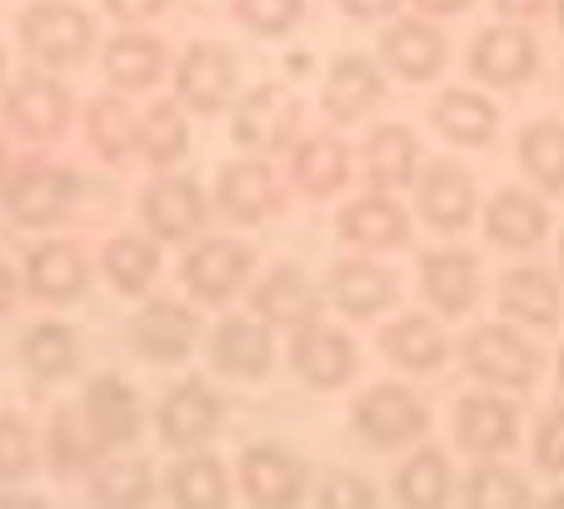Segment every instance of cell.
Listing matches in <instances>:
<instances>
[{
  "label": "cell",
  "mask_w": 564,
  "mask_h": 509,
  "mask_svg": "<svg viewBox=\"0 0 564 509\" xmlns=\"http://www.w3.org/2000/svg\"><path fill=\"white\" fill-rule=\"evenodd\" d=\"M420 295L430 300L435 315H469L485 295V270H479V254L459 250V245H440V250L420 254Z\"/></svg>",
  "instance_id": "d6986e66"
},
{
  "label": "cell",
  "mask_w": 564,
  "mask_h": 509,
  "mask_svg": "<svg viewBox=\"0 0 564 509\" xmlns=\"http://www.w3.org/2000/svg\"><path fill=\"white\" fill-rule=\"evenodd\" d=\"M554 385H560V394H564V345H560V355H554Z\"/></svg>",
  "instance_id": "680465c9"
},
{
  "label": "cell",
  "mask_w": 564,
  "mask_h": 509,
  "mask_svg": "<svg viewBox=\"0 0 564 509\" xmlns=\"http://www.w3.org/2000/svg\"><path fill=\"white\" fill-rule=\"evenodd\" d=\"M191 150V110L181 100H155L140 116V145L135 160H145L150 170H175Z\"/></svg>",
  "instance_id": "b9f144b4"
},
{
  "label": "cell",
  "mask_w": 564,
  "mask_h": 509,
  "mask_svg": "<svg viewBox=\"0 0 564 509\" xmlns=\"http://www.w3.org/2000/svg\"><path fill=\"white\" fill-rule=\"evenodd\" d=\"M100 6H106V15H116L120 25H130V31H135L140 21H155L171 0H100Z\"/></svg>",
  "instance_id": "c3c4849f"
},
{
  "label": "cell",
  "mask_w": 564,
  "mask_h": 509,
  "mask_svg": "<svg viewBox=\"0 0 564 509\" xmlns=\"http://www.w3.org/2000/svg\"><path fill=\"white\" fill-rule=\"evenodd\" d=\"M15 35L41 71H70V65H86L96 55V15L70 6V0H31Z\"/></svg>",
  "instance_id": "3957f363"
},
{
  "label": "cell",
  "mask_w": 564,
  "mask_h": 509,
  "mask_svg": "<svg viewBox=\"0 0 564 509\" xmlns=\"http://www.w3.org/2000/svg\"><path fill=\"white\" fill-rule=\"evenodd\" d=\"M0 85H6V51H0Z\"/></svg>",
  "instance_id": "94428289"
},
{
  "label": "cell",
  "mask_w": 564,
  "mask_h": 509,
  "mask_svg": "<svg viewBox=\"0 0 564 509\" xmlns=\"http://www.w3.org/2000/svg\"><path fill=\"white\" fill-rule=\"evenodd\" d=\"M300 120H305V106H300V96L290 90L285 80H265L256 85V90H246V96L235 100L230 110V140L240 150H250V155H290V150L300 145Z\"/></svg>",
  "instance_id": "277c9868"
},
{
  "label": "cell",
  "mask_w": 564,
  "mask_h": 509,
  "mask_svg": "<svg viewBox=\"0 0 564 509\" xmlns=\"http://www.w3.org/2000/svg\"><path fill=\"white\" fill-rule=\"evenodd\" d=\"M469 75L490 90H520L524 80L540 75V41L530 25H485L469 41Z\"/></svg>",
  "instance_id": "2e32d148"
},
{
  "label": "cell",
  "mask_w": 564,
  "mask_h": 509,
  "mask_svg": "<svg viewBox=\"0 0 564 509\" xmlns=\"http://www.w3.org/2000/svg\"><path fill=\"white\" fill-rule=\"evenodd\" d=\"M41 459L55 479H75V475H90L100 465L96 445H90V430L80 420V400H61L45 420V435H41Z\"/></svg>",
  "instance_id": "836d02e7"
},
{
  "label": "cell",
  "mask_w": 564,
  "mask_h": 509,
  "mask_svg": "<svg viewBox=\"0 0 564 509\" xmlns=\"http://www.w3.org/2000/svg\"><path fill=\"white\" fill-rule=\"evenodd\" d=\"M285 360L310 390H340V385H350L355 375H360V350H355V339L345 335V329H335L325 315L300 325L295 335H290Z\"/></svg>",
  "instance_id": "e0dca14e"
},
{
  "label": "cell",
  "mask_w": 564,
  "mask_h": 509,
  "mask_svg": "<svg viewBox=\"0 0 564 509\" xmlns=\"http://www.w3.org/2000/svg\"><path fill=\"white\" fill-rule=\"evenodd\" d=\"M335 230H340L345 245H355L360 254H390V250H405L410 245V230H415V220H410V210L394 195H355V201L340 205V215H335Z\"/></svg>",
  "instance_id": "603a6c76"
},
{
  "label": "cell",
  "mask_w": 564,
  "mask_h": 509,
  "mask_svg": "<svg viewBox=\"0 0 564 509\" xmlns=\"http://www.w3.org/2000/svg\"><path fill=\"white\" fill-rule=\"evenodd\" d=\"M495 15H505L510 25H530L534 15H544V6H554V0H490Z\"/></svg>",
  "instance_id": "f907efd6"
},
{
  "label": "cell",
  "mask_w": 564,
  "mask_h": 509,
  "mask_svg": "<svg viewBox=\"0 0 564 509\" xmlns=\"http://www.w3.org/2000/svg\"><path fill=\"white\" fill-rule=\"evenodd\" d=\"M75 201H80V175L45 155L15 160V170L0 185V210L21 230H45V225L65 220Z\"/></svg>",
  "instance_id": "7a4b0ae2"
},
{
  "label": "cell",
  "mask_w": 564,
  "mask_h": 509,
  "mask_svg": "<svg viewBox=\"0 0 564 509\" xmlns=\"http://www.w3.org/2000/svg\"><path fill=\"white\" fill-rule=\"evenodd\" d=\"M355 175V150L345 145L335 130L305 136L295 150L285 155V181L290 191H300L305 201H335Z\"/></svg>",
  "instance_id": "d4e9b609"
},
{
  "label": "cell",
  "mask_w": 564,
  "mask_h": 509,
  "mask_svg": "<svg viewBox=\"0 0 564 509\" xmlns=\"http://www.w3.org/2000/svg\"><path fill=\"white\" fill-rule=\"evenodd\" d=\"M90 499L100 509H145L155 499V465L140 455H110L90 469Z\"/></svg>",
  "instance_id": "60d3db41"
},
{
  "label": "cell",
  "mask_w": 564,
  "mask_h": 509,
  "mask_svg": "<svg viewBox=\"0 0 564 509\" xmlns=\"http://www.w3.org/2000/svg\"><path fill=\"white\" fill-rule=\"evenodd\" d=\"M530 459L540 475L564 479V400L544 404L540 420H534V435H530Z\"/></svg>",
  "instance_id": "bcb514c9"
},
{
  "label": "cell",
  "mask_w": 564,
  "mask_h": 509,
  "mask_svg": "<svg viewBox=\"0 0 564 509\" xmlns=\"http://www.w3.org/2000/svg\"><path fill=\"white\" fill-rule=\"evenodd\" d=\"M380 100H384V65H375L370 55H340L325 71L319 110H325L330 126H360Z\"/></svg>",
  "instance_id": "83f0119b"
},
{
  "label": "cell",
  "mask_w": 564,
  "mask_h": 509,
  "mask_svg": "<svg viewBox=\"0 0 564 509\" xmlns=\"http://www.w3.org/2000/svg\"><path fill=\"white\" fill-rule=\"evenodd\" d=\"M230 15L260 41H280L305 21V0H230Z\"/></svg>",
  "instance_id": "f6af8a7d"
},
{
  "label": "cell",
  "mask_w": 564,
  "mask_h": 509,
  "mask_svg": "<svg viewBox=\"0 0 564 509\" xmlns=\"http://www.w3.org/2000/svg\"><path fill=\"white\" fill-rule=\"evenodd\" d=\"M380 65L405 85H430L449 65V35L425 15H400L380 35Z\"/></svg>",
  "instance_id": "ac0fdd59"
},
{
  "label": "cell",
  "mask_w": 564,
  "mask_h": 509,
  "mask_svg": "<svg viewBox=\"0 0 564 509\" xmlns=\"http://www.w3.org/2000/svg\"><path fill=\"white\" fill-rule=\"evenodd\" d=\"M465 375H475L485 390H505V394H524L540 385L544 375V355L520 325L510 320H485V325H469L455 345Z\"/></svg>",
  "instance_id": "6da1fadb"
},
{
  "label": "cell",
  "mask_w": 564,
  "mask_h": 509,
  "mask_svg": "<svg viewBox=\"0 0 564 509\" xmlns=\"http://www.w3.org/2000/svg\"><path fill=\"white\" fill-rule=\"evenodd\" d=\"M140 220L155 245H185L210 220V195L191 175H155L140 191Z\"/></svg>",
  "instance_id": "4fadbf2b"
},
{
  "label": "cell",
  "mask_w": 564,
  "mask_h": 509,
  "mask_svg": "<svg viewBox=\"0 0 564 509\" xmlns=\"http://www.w3.org/2000/svg\"><path fill=\"white\" fill-rule=\"evenodd\" d=\"M90 254L75 240H41L25 250L21 285L31 290L41 305H75L90 290Z\"/></svg>",
  "instance_id": "44dd1931"
},
{
  "label": "cell",
  "mask_w": 564,
  "mask_h": 509,
  "mask_svg": "<svg viewBox=\"0 0 564 509\" xmlns=\"http://www.w3.org/2000/svg\"><path fill=\"white\" fill-rule=\"evenodd\" d=\"M360 165H365L370 191H380V195L410 191V185H420V175H425V145H420V136L405 120H384V126H375L370 136H365Z\"/></svg>",
  "instance_id": "cb8c5ba5"
},
{
  "label": "cell",
  "mask_w": 564,
  "mask_h": 509,
  "mask_svg": "<svg viewBox=\"0 0 564 509\" xmlns=\"http://www.w3.org/2000/svg\"><path fill=\"white\" fill-rule=\"evenodd\" d=\"M11 170H15V160H11V145L0 140V185H6V175H11Z\"/></svg>",
  "instance_id": "11a10c76"
},
{
  "label": "cell",
  "mask_w": 564,
  "mask_h": 509,
  "mask_svg": "<svg viewBox=\"0 0 564 509\" xmlns=\"http://www.w3.org/2000/svg\"><path fill=\"white\" fill-rule=\"evenodd\" d=\"M394 499H400V509H449V499H455V469H449L445 450L420 445L405 465L394 469Z\"/></svg>",
  "instance_id": "74e56055"
},
{
  "label": "cell",
  "mask_w": 564,
  "mask_h": 509,
  "mask_svg": "<svg viewBox=\"0 0 564 509\" xmlns=\"http://www.w3.org/2000/svg\"><path fill=\"white\" fill-rule=\"evenodd\" d=\"M420 15H435V21H445V15H465L469 0H415Z\"/></svg>",
  "instance_id": "f5cc1de1"
},
{
  "label": "cell",
  "mask_w": 564,
  "mask_h": 509,
  "mask_svg": "<svg viewBox=\"0 0 564 509\" xmlns=\"http://www.w3.org/2000/svg\"><path fill=\"white\" fill-rule=\"evenodd\" d=\"M250 275H256V245L235 235H205L181 260V285L200 305H230L250 285Z\"/></svg>",
  "instance_id": "52a82bcc"
},
{
  "label": "cell",
  "mask_w": 564,
  "mask_h": 509,
  "mask_svg": "<svg viewBox=\"0 0 564 509\" xmlns=\"http://www.w3.org/2000/svg\"><path fill=\"white\" fill-rule=\"evenodd\" d=\"M315 509H380V489L360 469H330L315 489Z\"/></svg>",
  "instance_id": "7dc6e473"
},
{
  "label": "cell",
  "mask_w": 564,
  "mask_h": 509,
  "mask_svg": "<svg viewBox=\"0 0 564 509\" xmlns=\"http://www.w3.org/2000/svg\"><path fill=\"white\" fill-rule=\"evenodd\" d=\"M205 360L225 380H265L275 370V335L256 315H225L205 339Z\"/></svg>",
  "instance_id": "ffe728a7"
},
{
  "label": "cell",
  "mask_w": 564,
  "mask_h": 509,
  "mask_svg": "<svg viewBox=\"0 0 564 509\" xmlns=\"http://www.w3.org/2000/svg\"><path fill=\"white\" fill-rule=\"evenodd\" d=\"M350 21H360V25H375V21H390L394 11H400V0H335Z\"/></svg>",
  "instance_id": "681fc988"
},
{
  "label": "cell",
  "mask_w": 564,
  "mask_h": 509,
  "mask_svg": "<svg viewBox=\"0 0 564 509\" xmlns=\"http://www.w3.org/2000/svg\"><path fill=\"white\" fill-rule=\"evenodd\" d=\"M325 300L350 320H375V315H384V310H394L400 280H394V270H384L380 260H370V254H350V260H335L330 266V275H325Z\"/></svg>",
  "instance_id": "484cf974"
},
{
  "label": "cell",
  "mask_w": 564,
  "mask_h": 509,
  "mask_svg": "<svg viewBox=\"0 0 564 509\" xmlns=\"http://www.w3.org/2000/svg\"><path fill=\"white\" fill-rule=\"evenodd\" d=\"M15 300H21V280H15V270L6 266V254H0V315H11Z\"/></svg>",
  "instance_id": "816d5d0a"
},
{
  "label": "cell",
  "mask_w": 564,
  "mask_h": 509,
  "mask_svg": "<svg viewBox=\"0 0 564 509\" xmlns=\"http://www.w3.org/2000/svg\"><path fill=\"white\" fill-rule=\"evenodd\" d=\"M350 424L370 450H410L430 435V404L400 380H375L350 400Z\"/></svg>",
  "instance_id": "5b68a950"
},
{
  "label": "cell",
  "mask_w": 564,
  "mask_h": 509,
  "mask_svg": "<svg viewBox=\"0 0 564 509\" xmlns=\"http://www.w3.org/2000/svg\"><path fill=\"white\" fill-rule=\"evenodd\" d=\"M554 275H560V285H564V230H560V240H554Z\"/></svg>",
  "instance_id": "9f6ffc18"
},
{
  "label": "cell",
  "mask_w": 564,
  "mask_h": 509,
  "mask_svg": "<svg viewBox=\"0 0 564 509\" xmlns=\"http://www.w3.org/2000/svg\"><path fill=\"white\" fill-rule=\"evenodd\" d=\"M80 420H86L90 430V445H96L100 459L110 455H126L130 445L140 440V394L130 390V380H120V375H96V380H86V390H80Z\"/></svg>",
  "instance_id": "9a60e30c"
},
{
  "label": "cell",
  "mask_w": 564,
  "mask_h": 509,
  "mask_svg": "<svg viewBox=\"0 0 564 509\" xmlns=\"http://www.w3.org/2000/svg\"><path fill=\"white\" fill-rule=\"evenodd\" d=\"M0 509H51L41 495H25V489H11V495H0Z\"/></svg>",
  "instance_id": "db71d44e"
},
{
  "label": "cell",
  "mask_w": 564,
  "mask_h": 509,
  "mask_svg": "<svg viewBox=\"0 0 564 509\" xmlns=\"http://www.w3.org/2000/svg\"><path fill=\"white\" fill-rule=\"evenodd\" d=\"M285 185L290 181H280L275 165L260 155L225 160L220 175H215V210L230 225H265L285 210Z\"/></svg>",
  "instance_id": "7c38bea8"
},
{
  "label": "cell",
  "mask_w": 564,
  "mask_h": 509,
  "mask_svg": "<svg viewBox=\"0 0 564 509\" xmlns=\"http://www.w3.org/2000/svg\"><path fill=\"white\" fill-rule=\"evenodd\" d=\"M165 495L175 509H230V469L220 455H181L165 475Z\"/></svg>",
  "instance_id": "ab89813d"
},
{
  "label": "cell",
  "mask_w": 564,
  "mask_h": 509,
  "mask_svg": "<svg viewBox=\"0 0 564 509\" xmlns=\"http://www.w3.org/2000/svg\"><path fill=\"white\" fill-rule=\"evenodd\" d=\"M554 220H550V205L540 201L534 191H520V185H505V191L490 195V205H485V240L495 245V250H540L544 240H550Z\"/></svg>",
  "instance_id": "f1b7e54d"
},
{
  "label": "cell",
  "mask_w": 564,
  "mask_h": 509,
  "mask_svg": "<svg viewBox=\"0 0 564 509\" xmlns=\"http://www.w3.org/2000/svg\"><path fill=\"white\" fill-rule=\"evenodd\" d=\"M41 465V445L31 435V420L15 410L0 414V485H21Z\"/></svg>",
  "instance_id": "ee69618b"
},
{
  "label": "cell",
  "mask_w": 564,
  "mask_h": 509,
  "mask_svg": "<svg viewBox=\"0 0 564 509\" xmlns=\"http://www.w3.org/2000/svg\"><path fill=\"white\" fill-rule=\"evenodd\" d=\"M250 315L270 329H290L295 335L300 325L319 320V290L310 285L300 266H270L260 275V285L250 290Z\"/></svg>",
  "instance_id": "4dcf8cb0"
},
{
  "label": "cell",
  "mask_w": 564,
  "mask_h": 509,
  "mask_svg": "<svg viewBox=\"0 0 564 509\" xmlns=\"http://www.w3.org/2000/svg\"><path fill=\"white\" fill-rule=\"evenodd\" d=\"M530 479L520 475L505 459H479L475 469L465 475V495H459V509H534Z\"/></svg>",
  "instance_id": "7bdbcfd3"
},
{
  "label": "cell",
  "mask_w": 564,
  "mask_h": 509,
  "mask_svg": "<svg viewBox=\"0 0 564 509\" xmlns=\"http://www.w3.org/2000/svg\"><path fill=\"white\" fill-rule=\"evenodd\" d=\"M0 120L6 130L31 145H45V140H61L75 120V100H70V85L55 80L51 71H25L15 75V85L6 90L0 100Z\"/></svg>",
  "instance_id": "ba28073f"
},
{
  "label": "cell",
  "mask_w": 564,
  "mask_h": 509,
  "mask_svg": "<svg viewBox=\"0 0 564 509\" xmlns=\"http://www.w3.org/2000/svg\"><path fill=\"white\" fill-rule=\"evenodd\" d=\"M534 509H564V489H554V495H544Z\"/></svg>",
  "instance_id": "6f0895ef"
},
{
  "label": "cell",
  "mask_w": 564,
  "mask_h": 509,
  "mask_svg": "<svg viewBox=\"0 0 564 509\" xmlns=\"http://www.w3.org/2000/svg\"><path fill=\"white\" fill-rule=\"evenodd\" d=\"M235 90H240V61L230 45L220 41H191L175 61V100L191 116H225L235 110Z\"/></svg>",
  "instance_id": "30bf717a"
},
{
  "label": "cell",
  "mask_w": 564,
  "mask_h": 509,
  "mask_svg": "<svg viewBox=\"0 0 564 509\" xmlns=\"http://www.w3.org/2000/svg\"><path fill=\"white\" fill-rule=\"evenodd\" d=\"M100 275H106V285L126 300L145 295L160 275V245L150 240V235H135V230L110 235V240L100 245Z\"/></svg>",
  "instance_id": "d590c367"
},
{
  "label": "cell",
  "mask_w": 564,
  "mask_h": 509,
  "mask_svg": "<svg viewBox=\"0 0 564 509\" xmlns=\"http://www.w3.org/2000/svg\"><path fill=\"white\" fill-rule=\"evenodd\" d=\"M495 305L520 329H554L564 320V285L544 266H514L495 285Z\"/></svg>",
  "instance_id": "4316f807"
},
{
  "label": "cell",
  "mask_w": 564,
  "mask_h": 509,
  "mask_svg": "<svg viewBox=\"0 0 564 509\" xmlns=\"http://www.w3.org/2000/svg\"><path fill=\"white\" fill-rule=\"evenodd\" d=\"M430 126H435V136H445L459 150H485L500 136V106L490 96H479V90L449 85L430 106Z\"/></svg>",
  "instance_id": "1f68e13d"
},
{
  "label": "cell",
  "mask_w": 564,
  "mask_h": 509,
  "mask_svg": "<svg viewBox=\"0 0 564 509\" xmlns=\"http://www.w3.org/2000/svg\"><path fill=\"white\" fill-rule=\"evenodd\" d=\"M415 210H420V220H425L430 230L459 235L479 210L475 175H469L459 160H449V155L430 160L425 175H420V185H415Z\"/></svg>",
  "instance_id": "7402d4cb"
},
{
  "label": "cell",
  "mask_w": 564,
  "mask_h": 509,
  "mask_svg": "<svg viewBox=\"0 0 564 509\" xmlns=\"http://www.w3.org/2000/svg\"><path fill=\"white\" fill-rule=\"evenodd\" d=\"M514 160H520V175L540 195H564V120H530L514 140Z\"/></svg>",
  "instance_id": "f35d334b"
},
{
  "label": "cell",
  "mask_w": 564,
  "mask_h": 509,
  "mask_svg": "<svg viewBox=\"0 0 564 509\" xmlns=\"http://www.w3.org/2000/svg\"><path fill=\"white\" fill-rule=\"evenodd\" d=\"M21 370L35 385H61L80 370V335L65 320H41L21 335Z\"/></svg>",
  "instance_id": "e575fe53"
},
{
  "label": "cell",
  "mask_w": 564,
  "mask_h": 509,
  "mask_svg": "<svg viewBox=\"0 0 564 509\" xmlns=\"http://www.w3.org/2000/svg\"><path fill=\"white\" fill-rule=\"evenodd\" d=\"M165 65H171L165 41L145 31H120L100 45V71H106L110 90H150V85H160Z\"/></svg>",
  "instance_id": "d6a6232c"
},
{
  "label": "cell",
  "mask_w": 564,
  "mask_h": 509,
  "mask_svg": "<svg viewBox=\"0 0 564 509\" xmlns=\"http://www.w3.org/2000/svg\"><path fill=\"white\" fill-rule=\"evenodd\" d=\"M449 430H455V450H465L475 465L479 459H505L520 445V404L495 390L459 394L455 414H449Z\"/></svg>",
  "instance_id": "5bb4252c"
},
{
  "label": "cell",
  "mask_w": 564,
  "mask_h": 509,
  "mask_svg": "<svg viewBox=\"0 0 564 509\" xmlns=\"http://www.w3.org/2000/svg\"><path fill=\"white\" fill-rule=\"evenodd\" d=\"M86 140L106 165H130L140 145V116L130 110V100L120 90H106L86 106Z\"/></svg>",
  "instance_id": "8d00e7d4"
},
{
  "label": "cell",
  "mask_w": 564,
  "mask_h": 509,
  "mask_svg": "<svg viewBox=\"0 0 564 509\" xmlns=\"http://www.w3.org/2000/svg\"><path fill=\"white\" fill-rule=\"evenodd\" d=\"M380 355L405 375H440L449 365V335L435 315H394L380 325Z\"/></svg>",
  "instance_id": "f546056e"
},
{
  "label": "cell",
  "mask_w": 564,
  "mask_h": 509,
  "mask_svg": "<svg viewBox=\"0 0 564 509\" xmlns=\"http://www.w3.org/2000/svg\"><path fill=\"white\" fill-rule=\"evenodd\" d=\"M225 424V394L205 375H185L160 394L155 410V440L171 455H200Z\"/></svg>",
  "instance_id": "8992f818"
},
{
  "label": "cell",
  "mask_w": 564,
  "mask_h": 509,
  "mask_svg": "<svg viewBox=\"0 0 564 509\" xmlns=\"http://www.w3.org/2000/svg\"><path fill=\"white\" fill-rule=\"evenodd\" d=\"M235 479H240V495L250 499V509H300L310 495V465L275 440L240 450Z\"/></svg>",
  "instance_id": "8fae6325"
},
{
  "label": "cell",
  "mask_w": 564,
  "mask_h": 509,
  "mask_svg": "<svg viewBox=\"0 0 564 509\" xmlns=\"http://www.w3.org/2000/svg\"><path fill=\"white\" fill-rule=\"evenodd\" d=\"M554 25L564 31V0H554Z\"/></svg>",
  "instance_id": "91938a15"
},
{
  "label": "cell",
  "mask_w": 564,
  "mask_h": 509,
  "mask_svg": "<svg viewBox=\"0 0 564 509\" xmlns=\"http://www.w3.org/2000/svg\"><path fill=\"white\" fill-rule=\"evenodd\" d=\"M126 345L145 365H185L195 355V345H200V315L175 295L145 300L126 320Z\"/></svg>",
  "instance_id": "9c48e42d"
}]
</instances>
